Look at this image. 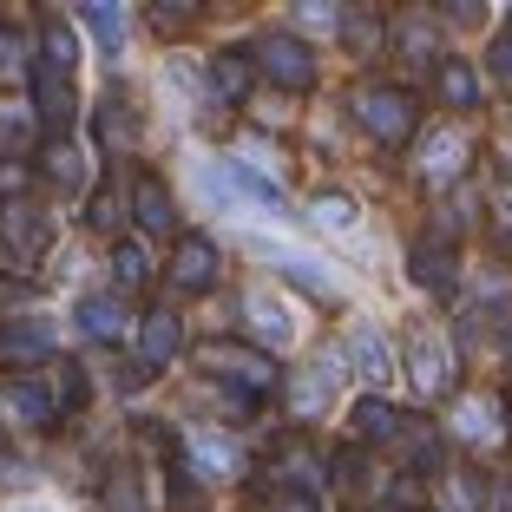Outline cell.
I'll list each match as a JSON object with an SVG mask.
<instances>
[{"label":"cell","instance_id":"1","mask_svg":"<svg viewBox=\"0 0 512 512\" xmlns=\"http://www.w3.org/2000/svg\"><path fill=\"white\" fill-rule=\"evenodd\" d=\"M355 119L368 125V132L381 138V145H407V138L421 132V112H414V99H407L401 86H375L355 99Z\"/></svg>","mask_w":512,"mask_h":512},{"label":"cell","instance_id":"2","mask_svg":"<svg viewBox=\"0 0 512 512\" xmlns=\"http://www.w3.org/2000/svg\"><path fill=\"white\" fill-rule=\"evenodd\" d=\"M256 66H263L283 92L316 86V53H309V40H296V33H270V40L256 46Z\"/></svg>","mask_w":512,"mask_h":512},{"label":"cell","instance_id":"3","mask_svg":"<svg viewBox=\"0 0 512 512\" xmlns=\"http://www.w3.org/2000/svg\"><path fill=\"white\" fill-rule=\"evenodd\" d=\"M33 112L53 138H73V119H79V92H73V73H53V66H33Z\"/></svg>","mask_w":512,"mask_h":512},{"label":"cell","instance_id":"4","mask_svg":"<svg viewBox=\"0 0 512 512\" xmlns=\"http://www.w3.org/2000/svg\"><path fill=\"white\" fill-rule=\"evenodd\" d=\"M178 348H184V329L171 309H145V322H138V368L145 375H165L171 362H178Z\"/></svg>","mask_w":512,"mask_h":512},{"label":"cell","instance_id":"5","mask_svg":"<svg viewBox=\"0 0 512 512\" xmlns=\"http://www.w3.org/2000/svg\"><path fill=\"white\" fill-rule=\"evenodd\" d=\"M211 283H217V243L211 237H178V250H171V289L204 296Z\"/></svg>","mask_w":512,"mask_h":512},{"label":"cell","instance_id":"6","mask_svg":"<svg viewBox=\"0 0 512 512\" xmlns=\"http://www.w3.org/2000/svg\"><path fill=\"white\" fill-rule=\"evenodd\" d=\"M407 276L421 289H434V296H453V289H460V263H453L447 243H414V250H407Z\"/></svg>","mask_w":512,"mask_h":512},{"label":"cell","instance_id":"7","mask_svg":"<svg viewBox=\"0 0 512 512\" xmlns=\"http://www.w3.org/2000/svg\"><path fill=\"white\" fill-rule=\"evenodd\" d=\"M7 407H14L20 427H53V421H60L53 388H46V381H33V375H14V381H7Z\"/></svg>","mask_w":512,"mask_h":512},{"label":"cell","instance_id":"8","mask_svg":"<svg viewBox=\"0 0 512 512\" xmlns=\"http://www.w3.org/2000/svg\"><path fill=\"white\" fill-rule=\"evenodd\" d=\"M132 217H138V230H145V237H171V230H178L171 191H165L158 178H138V191H132Z\"/></svg>","mask_w":512,"mask_h":512},{"label":"cell","instance_id":"9","mask_svg":"<svg viewBox=\"0 0 512 512\" xmlns=\"http://www.w3.org/2000/svg\"><path fill=\"white\" fill-rule=\"evenodd\" d=\"M0 230L14 237V250H20V256H40L46 243H53V224H46L33 204H0Z\"/></svg>","mask_w":512,"mask_h":512},{"label":"cell","instance_id":"10","mask_svg":"<svg viewBox=\"0 0 512 512\" xmlns=\"http://www.w3.org/2000/svg\"><path fill=\"white\" fill-rule=\"evenodd\" d=\"M434 92H440V106L473 112V106H480V73H473L467 60H440L434 66Z\"/></svg>","mask_w":512,"mask_h":512},{"label":"cell","instance_id":"11","mask_svg":"<svg viewBox=\"0 0 512 512\" xmlns=\"http://www.w3.org/2000/svg\"><path fill=\"white\" fill-rule=\"evenodd\" d=\"M79 329H86L92 342H119L125 335V302L119 296H86L79 302Z\"/></svg>","mask_w":512,"mask_h":512},{"label":"cell","instance_id":"12","mask_svg":"<svg viewBox=\"0 0 512 512\" xmlns=\"http://www.w3.org/2000/svg\"><path fill=\"white\" fill-rule=\"evenodd\" d=\"M348 427H355V440H394L401 434V414H394L381 394H368V401L348 407Z\"/></svg>","mask_w":512,"mask_h":512},{"label":"cell","instance_id":"13","mask_svg":"<svg viewBox=\"0 0 512 512\" xmlns=\"http://www.w3.org/2000/svg\"><path fill=\"white\" fill-rule=\"evenodd\" d=\"M407 362H414V381H421V394H440V388H447V355H440L434 335H414V342H407Z\"/></svg>","mask_w":512,"mask_h":512},{"label":"cell","instance_id":"14","mask_svg":"<svg viewBox=\"0 0 512 512\" xmlns=\"http://www.w3.org/2000/svg\"><path fill=\"white\" fill-rule=\"evenodd\" d=\"M217 184H224V191H237V197H256L263 211H283V191H276L270 178H256L250 165H217Z\"/></svg>","mask_w":512,"mask_h":512},{"label":"cell","instance_id":"15","mask_svg":"<svg viewBox=\"0 0 512 512\" xmlns=\"http://www.w3.org/2000/svg\"><path fill=\"white\" fill-rule=\"evenodd\" d=\"M217 375L237 381V388H250V394H270L276 388V362H270V355H224Z\"/></svg>","mask_w":512,"mask_h":512},{"label":"cell","instance_id":"16","mask_svg":"<svg viewBox=\"0 0 512 512\" xmlns=\"http://www.w3.org/2000/svg\"><path fill=\"white\" fill-rule=\"evenodd\" d=\"M211 86H217L224 106L250 99V60H243V53H217V60H211Z\"/></svg>","mask_w":512,"mask_h":512},{"label":"cell","instance_id":"17","mask_svg":"<svg viewBox=\"0 0 512 512\" xmlns=\"http://www.w3.org/2000/svg\"><path fill=\"white\" fill-rule=\"evenodd\" d=\"M40 165H46V178L66 184V191H73V184H86V158H79L73 138H53V145L40 151Z\"/></svg>","mask_w":512,"mask_h":512},{"label":"cell","instance_id":"18","mask_svg":"<svg viewBox=\"0 0 512 512\" xmlns=\"http://www.w3.org/2000/svg\"><path fill=\"white\" fill-rule=\"evenodd\" d=\"M348 355L362 362V375H368V381H388V375H394V355H388V342H381L375 329H355V342H348Z\"/></svg>","mask_w":512,"mask_h":512},{"label":"cell","instance_id":"19","mask_svg":"<svg viewBox=\"0 0 512 512\" xmlns=\"http://www.w3.org/2000/svg\"><path fill=\"white\" fill-rule=\"evenodd\" d=\"M112 270H119V289H145L151 283V250L138 237H125L119 250H112Z\"/></svg>","mask_w":512,"mask_h":512},{"label":"cell","instance_id":"20","mask_svg":"<svg viewBox=\"0 0 512 512\" xmlns=\"http://www.w3.org/2000/svg\"><path fill=\"white\" fill-rule=\"evenodd\" d=\"M79 20H86V33H92L99 46H106V53H119V40H125L119 7H106V0H86V7H79Z\"/></svg>","mask_w":512,"mask_h":512},{"label":"cell","instance_id":"21","mask_svg":"<svg viewBox=\"0 0 512 512\" xmlns=\"http://www.w3.org/2000/svg\"><path fill=\"white\" fill-rule=\"evenodd\" d=\"M53 348V329L46 322H7L0 329V355H46Z\"/></svg>","mask_w":512,"mask_h":512},{"label":"cell","instance_id":"22","mask_svg":"<svg viewBox=\"0 0 512 512\" xmlns=\"http://www.w3.org/2000/svg\"><path fill=\"white\" fill-rule=\"evenodd\" d=\"M40 40H46V60H40V66H53V73H73V60H79L73 27H66V20H46V27H40Z\"/></svg>","mask_w":512,"mask_h":512},{"label":"cell","instance_id":"23","mask_svg":"<svg viewBox=\"0 0 512 512\" xmlns=\"http://www.w3.org/2000/svg\"><path fill=\"white\" fill-rule=\"evenodd\" d=\"M283 480L296 486V493H302V486H316V480H322V460H316L309 447H302V440H283Z\"/></svg>","mask_w":512,"mask_h":512},{"label":"cell","instance_id":"24","mask_svg":"<svg viewBox=\"0 0 512 512\" xmlns=\"http://www.w3.org/2000/svg\"><path fill=\"white\" fill-rule=\"evenodd\" d=\"M355 197H342V191H329V197H316V224L322 230H355Z\"/></svg>","mask_w":512,"mask_h":512},{"label":"cell","instance_id":"25","mask_svg":"<svg viewBox=\"0 0 512 512\" xmlns=\"http://www.w3.org/2000/svg\"><path fill=\"white\" fill-rule=\"evenodd\" d=\"M191 467H211V480H230V473H237V453H230L224 440H197V447H191Z\"/></svg>","mask_w":512,"mask_h":512},{"label":"cell","instance_id":"26","mask_svg":"<svg viewBox=\"0 0 512 512\" xmlns=\"http://www.w3.org/2000/svg\"><path fill=\"white\" fill-rule=\"evenodd\" d=\"M342 40L355 46V53H375V46H381V27H375V14H342Z\"/></svg>","mask_w":512,"mask_h":512},{"label":"cell","instance_id":"27","mask_svg":"<svg viewBox=\"0 0 512 512\" xmlns=\"http://www.w3.org/2000/svg\"><path fill=\"white\" fill-rule=\"evenodd\" d=\"M447 499H453V512H480L486 506V480L480 473H460V480H447Z\"/></svg>","mask_w":512,"mask_h":512},{"label":"cell","instance_id":"28","mask_svg":"<svg viewBox=\"0 0 512 512\" xmlns=\"http://www.w3.org/2000/svg\"><path fill=\"white\" fill-rule=\"evenodd\" d=\"M60 368V414H79L86 407V375H79V362H53Z\"/></svg>","mask_w":512,"mask_h":512},{"label":"cell","instance_id":"29","mask_svg":"<svg viewBox=\"0 0 512 512\" xmlns=\"http://www.w3.org/2000/svg\"><path fill=\"white\" fill-rule=\"evenodd\" d=\"M486 66H493V79L499 86H512V27L493 40V53H486Z\"/></svg>","mask_w":512,"mask_h":512},{"label":"cell","instance_id":"30","mask_svg":"<svg viewBox=\"0 0 512 512\" xmlns=\"http://www.w3.org/2000/svg\"><path fill=\"white\" fill-rule=\"evenodd\" d=\"M329 388H335L329 375H309V388H296V407H309V414H316V407H329Z\"/></svg>","mask_w":512,"mask_h":512},{"label":"cell","instance_id":"31","mask_svg":"<svg viewBox=\"0 0 512 512\" xmlns=\"http://www.w3.org/2000/svg\"><path fill=\"white\" fill-rule=\"evenodd\" d=\"M263 512H316V493H296V486H289V493H270Z\"/></svg>","mask_w":512,"mask_h":512},{"label":"cell","instance_id":"32","mask_svg":"<svg viewBox=\"0 0 512 512\" xmlns=\"http://www.w3.org/2000/svg\"><path fill=\"white\" fill-rule=\"evenodd\" d=\"M112 217H119V191H99L86 204V224H112Z\"/></svg>","mask_w":512,"mask_h":512},{"label":"cell","instance_id":"33","mask_svg":"<svg viewBox=\"0 0 512 512\" xmlns=\"http://www.w3.org/2000/svg\"><path fill=\"white\" fill-rule=\"evenodd\" d=\"M20 132H27V112H14L7 99H0V145H14Z\"/></svg>","mask_w":512,"mask_h":512},{"label":"cell","instance_id":"34","mask_svg":"<svg viewBox=\"0 0 512 512\" xmlns=\"http://www.w3.org/2000/svg\"><path fill=\"white\" fill-rule=\"evenodd\" d=\"M20 46H27V40H20L14 27H0V73H14V66H20Z\"/></svg>","mask_w":512,"mask_h":512},{"label":"cell","instance_id":"35","mask_svg":"<svg viewBox=\"0 0 512 512\" xmlns=\"http://www.w3.org/2000/svg\"><path fill=\"white\" fill-rule=\"evenodd\" d=\"M20 184H27V165H14V158H7V165H0V191H20Z\"/></svg>","mask_w":512,"mask_h":512},{"label":"cell","instance_id":"36","mask_svg":"<svg viewBox=\"0 0 512 512\" xmlns=\"http://www.w3.org/2000/svg\"><path fill=\"white\" fill-rule=\"evenodd\" d=\"M506 250H512V237H506Z\"/></svg>","mask_w":512,"mask_h":512}]
</instances>
